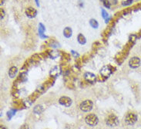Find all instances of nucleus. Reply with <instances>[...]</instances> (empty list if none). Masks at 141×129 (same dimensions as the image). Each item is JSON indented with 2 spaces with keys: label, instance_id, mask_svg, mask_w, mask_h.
Masks as SVG:
<instances>
[{
  "label": "nucleus",
  "instance_id": "nucleus-1",
  "mask_svg": "<svg viewBox=\"0 0 141 129\" xmlns=\"http://www.w3.org/2000/svg\"><path fill=\"white\" fill-rule=\"evenodd\" d=\"M85 121L88 125H90L91 127H94L98 124L99 118L95 114H90L85 118Z\"/></svg>",
  "mask_w": 141,
  "mask_h": 129
},
{
  "label": "nucleus",
  "instance_id": "nucleus-2",
  "mask_svg": "<svg viewBox=\"0 0 141 129\" xmlns=\"http://www.w3.org/2000/svg\"><path fill=\"white\" fill-rule=\"evenodd\" d=\"M92 106H93V103L90 100H86L81 102L80 105V108L81 111L84 112H89L92 109Z\"/></svg>",
  "mask_w": 141,
  "mask_h": 129
},
{
  "label": "nucleus",
  "instance_id": "nucleus-3",
  "mask_svg": "<svg viewBox=\"0 0 141 129\" xmlns=\"http://www.w3.org/2000/svg\"><path fill=\"white\" fill-rule=\"evenodd\" d=\"M106 123L107 125L110 127L117 126L119 124V119L118 118L114 115H110L106 119Z\"/></svg>",
  "mask_w": 141,
  "mask_h": 129
},
{
  "label": "nucleus",
  "instance_id": "nucleus-4",
  "mask_svg": "<svg viewBox=\"0 0 141 129\" xmlns=\"http://www.w3.org/2000/svg\"><path fill=\"white\" fill-rule=\"evenodd\" d=\"M137 121V115L134 113H128L125 117V122L128 125H133Z\"/></svg>",
  "mask_w": 141,
  "mask_h": 129
},
{
  "label": "nucleus",
  "instance_id": "nucleus-5",
  "mask_svg": "<svg viewBox=\"0 0 141 129\" xmlns=\"http://www.w3.org/2000/svg\"><path fill=\"white\" fill-rule=\"evenodd\" d=\"M112 70H113L112 67H111L110 65H105L102 68L101 71H100V74H101V75L103 77H104V78H108L113 72Z\"/></svg>",
  "mask_w": 141,
  "mask_h": 129
},
{
  "label": "nucleus",
  "instance_id": "nucleus-6",
  "mask_svg": "<svg viewBox=\"0 0 141 129\" xmlns=\"http://www.w3.org/2000/svg\"><path fill=\"white\" fill-rule=\"evenodd\" d=\"M59 103L62 106H65V107H70L72 105V99L67 97V96H62L59 99Z\"/></svg>",
  "mask_w": 141,
  "mask_h": 129
},
{
  "label": "nucleus",
  "instance_id": "nucleus-7",
  "mask_svg": "<svg viewBox=\"0 0 141 129\" xmlns=\"http://www.w3.org/2000/svg\"><path fill=\"white\" fill-rule=\"evenodd\" d=\"M141 61L138 57H133L129 61V66L132 68H136L140 65Z\"/></svg>",
  "mask_w": 141,
  "mask_h": 129
},
{
  "label": "nucleus",
  "instance_id": "nucleus-8",
  "mask_svg": "<svg viewBox=\"0 0 141 129\" xmlns=\"http://www.w3.org/2000/svg\"><path fill=\"white\" fill-rule=\"evenodd\" d=\"M84 79L89 83H94L96 81V76L92 72H86L84 74Z\"/></svg>",
  "mask_w": 141,
  "mask_h": 129
},
{
  "label": "nucleus",
  "instance_id": "nucleus-9",
  "mask_svg": "<svg viewBox=\"0 0 141 129\" xmlns=\"http://www.w3.org/2000/svg\"><path fill=\"white\" fill-rule=\"evenodd\" d=\"M25 15H26V16L29 18H36V16H37V10L34 8H32V7H29V8L26 9L25 12Z\"/></svg>",
  "mask_w": 141,
  "mask_h": 129
},
{
  "label": "nucleus",
  "instance_id": "nucleus-10",
  "mask_svg": "<svg viewBox=\"0 0 141 129\" xmlns=\"http://www.w3.org/2000/svg\"><path fill=\"white\" fill-rule=\"evenodd\" d=\"M46 31V27L43 23H39V28H38V32H39V35L41 39H48V36L46 35L44 33Z\"/></svg>",
  "mask_w": 141,
  "mask_h": 129
},
{
  "label": "nucleus",
  "instance_id": "nucleus-11",
  "mask_svg": "<svg viewBox=\"0 0 141 129\" xmlns=\"http://www.w3.org/2000/svg\"><path fill=\"white\" fill-rule=\"evenodd\" d=\"M61 73V70L59 66H54V67L50 70V75L53 78H56L58 77Z\"/></svg>",
  "mask_w": 141,
  "mask_h": 129
},
{
  "label": "nucleus",
  "instance_id": "nucleus-12",
  "mask_svg": "<svg viewBox=\"0 0 141 129\" xmlns=\"http://www.w3.org/2000/svg\"><path fill=\"white\" fill-rule=\"evenodd\" d=\"M63 35L66 39H69L73 35V30L70 27H66L63 29Z\"/></svg>",
  "mask_w": 141,
  "mask_h": 129
},
{
  "label": "nucleus",
  "instance_id": "nucleus-13",
  "mask_svg": "<svg viewBox=\"0 0 141 129\" xmlns=\"http://www.w3.org/2000/svg\"><path fill=\"white\" fill-rule=\"evenodd\" d=\"M18 72V68L16 66H12V67H11L9 68V75L11 79H14L15 77L16 76V74Z\"/></svg>",
  "mask_w": 141,
  "mask_h": 129
},
{
  "label": "nucleus",
  "instance_id": "nucleus-14",
  "mask_svg": "<svg viewBox=\"0 0 141 129\" xmlns=\"http://www.w3.org/2000/svg\"><path fill=\"white\" fill-rule=\"evenodd\" d=\"M77 42H79L80 45H85L86 43V39L82 33H80L77 35Z\"/></svg>",
  "mask_w": 141,
  "mask_h": 129
},
{
  "label": "nucleus",
  "instance_id": "nucleus-15",
  "mask_svg": "<svg viewBox=\"0 0 141 129\" xmlns=\"http://www.w3.org/2000/svg\"><path fill=\"white\" fill-rule=\"evenodd\" d=\"M90 25L92 28H95V29L98 28V27H99L98 22L96 21L95 18H91V19L90 20Z\"/></svg>",
  "mask_w": 141,
  "mask_h": 129
},
{
  "label": "nucleus",
  "instance_id": "nucleus-16",
  "mask_svg": "<svg viewBox=\"0 0 141 129\" xmlns=\"http://www.w3.org/2000/svg\"><path fill=\"white\" fill-rule=\"evenodd\" d=\"M33 112H34L36 114H41L43 112V107L41 105H36L34 109H33Z\"/></svg>",
  "mask_w": 141,
  "mask_h": 129
},
{
  "label": "nucleus",
  "instance_id": "nucleus-17",
  "mask_svg": "<svg viewBox=\"0 0 141 129\" xmlns=\"http://www.w3.org/2000/svg\"><path fill=\"white\" fill-rule=\"evenodd\" d=\"M49 46L53 48V49H55V48H58L60 46V45H59V43L55 41V40H52L49 42Z\"/></svg>",
  "mask_w": 141,
  "mask_h": 129
},
{
  "label": "nucleus",
  "instance_id": "nucleus-18",
  "mask_svg": "<svg viewBox=\"0 0 141 129\" xmlns=\"http://www.w3.org/2000/svg\"><path fill=\"white\" fill-rule=\"evenodd\" d=\"M101 16H102L103 19H105V20L107 19V18L110 17L108 12H107L106 11L105 9H101Z\"/></svg>",
  "mask_w": 141,
  "mask_h": 129
},
{
  "label": "nucleus",
  "instance_id": "nucleus-19",
  "mask_svg": "<svg viewBox=\"0 0 141 129\" xmlns=\"http://www.w3.org/2000/svg\"><path fill=\"white\" fill-rule=\"evenodd\" d=\"M133 2V0H126L122 2V6H129L132 5V3Z\"/></svg>",
  "mask_w": 141,
  "mask_h": 129
},
{
  "label": "nucleus",
  "instance_id": "nucleus-20",
  "mask_svg": "<svg viewBox=\"0 0 141 129\" xmlns=\"http://www.w3.org/2000/svg\"><path fill=\"white\" fill-rule=\"evenodd\" d=\"M16 112V110H15V109H11L9 112H8V113H7V115H8L9 119H11V118H12L15 115Z\"/></svg>",
  "mask_w": 141,
  "mask_h": 129
},
{
  "label": "nucleus",
  "instance_id": "nucleus-21",
  "mask_svg": "<svg viewBox=\"0 0 141 129\" xmlns=\"http://www.w3.org/2000/svg\"><path fill=\"white\" fill-rule=\"evenodd\" d=\"M103 6H104V7L105 8H106V9H110V2L108 1V0H103Z\"/></svg>",
  "mask_w": 141,
  "mask_h": 129
},
{
  "label": "nucleus",
  "instance_id": "nucleus-22",
  "mask_svg": "<svg viewBox=\"0 0 141 129\" xmlns=\"http://www.w3.org/2000/svg\"><path fill=\"white\" fill-rule=\"evenodd\" d=\"M49 55H50V57L53 58H55L58 56V53L56 52V51H50Z\"/></svg>",
  "mask_w": 141,
  "mask_h": 129
},
{
  "label": "nucleus",
  "instance_id": "nucleus-23",
  "mask_svg": "<svg viewBox=\"0 0 141 129\" xmlns=\"http://www.w3.org/2000/svg\"><path fill=\"white\" fill-rule=\"evenodd\" d=\"M71 54L73 55V57L74 58H78V57H80V55L78 54L76 51H73V50H71Z\"/></svg>",
  "mask_w": 141,
  "mask_h": 129
},
{
  "label": "nucleus",
  "instance_id": "nucleus-24",
  "mask_svg": "<svg viewBox=\"0 0 141 129\" xmlns=\"http://www.w3.org/2000/svg\"><path fill=\"white\" fill-rule=\"evenodd\" d=\"M0 13H1V18H0V19L2 20L3 18H4V16H5V11L3 10L2 9H1V10H0Z\"/></svg>",
  "mask_w": 141,
  "mask_h": 129
},
{
  "label": "nucleus",
  "instance_id": "nucleus-25",
  "mask_svg": "<svg viewBox=\"0 0 141 129\" xmlns=\"http://www.w3.org/2000/svg\"><path fill=\"white\" fill-rule=\"evenodd\" d=\"M35 2H36V4L37 7H39V0H35Z\"/></svg>",
  "mask_w": 141,
  "mask_h": 129
},
{
  "label": "nucleus",
  "instance_id": "nucleus-26",
  "mask_svg": "<svg viewBox=\"0 0 141 129\" xmlns=\"http://www.w3.org/2000/svg\"><path fill=\"white\" fill-rule=\"evenodd\" d=\"M4 2H5V0H0V5L2 6L3 4H4Z\"/></svg>",
  "mask_w": 141,
  "mask_h": 129
},
{
  "label": "nucleus",
  "instance_id": "nucleus-27",
  "mask_svg": "<svg viewBox=\"0 0 141 129\" xmlns=\"http://www.w3.org/2000/svg\"><path fill=\"white\" fill-rule=\"evenodd\" d=\"M0 129H7V128L5 126H2H2L0 127Z\"/></svg>",
  "mask_w": 141,
  "mask_h": 129
}]
</instances>
